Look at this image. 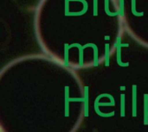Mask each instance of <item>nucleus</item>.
I'll return each instance as SVG.
<instances>
[{
	"instance_id": "obj_2",
	"label": "nucleus",
	"mask_w": 148,
	"mask_h": 132,
	"mask_svg": "<svg viewBox=\"0 0 148 132\" xmlns=\"http://www.w3.org/2000/svg\"><path fill=\"white\" fill-rule=\"evenodd\" d=\"M144 97H145V122L144 124L148 125V95L145 94Z\"/></svg>"
},
{
	"instance_id": "obj_8",
	"label": "nucleus",
	"mask_w": 148,
	"mask_h": 132,
	"mask_svg": "<svg viewBox=\"0 0 148 132\" xmlns=\"http://www.w3.org/2000/svg\"><path fill=\"white\" fill-rule=\"evenodd\" d=\"M108 47H109L108 44H107V45H106V48H107V52H106V56H107L106 65H107V66H108Z\"/></svg>"
},
{
	"instance_id": "obj_5",
	"label": "nucleus",
	"mask_w": 148,
	"mask_h": 132,
	"mask_svg": "<svg viewBox=\"0 0 148 132\" xmlns=\"http://www.w3.org/2000/svg\"><path fill=\"white\" fill-rule=\"evenodd\" d=\"M125 95L121 94V117L125 116V105H124V101H125Z\"/></svg>"
},
{
	"instance_id": "obj_4",
	"label": "nucleus",
	"mask_w": 148,
	"mask_h": 132,
	"mask_svg": "<svg viewBox=\"0 0 148 132\" xmlns=\"http://www.w3.org/2000/svg\"><path fill=\"white\" fill-rule=\"evenodd\" d=\"M121 46H122V45L118 44V54H119V55H118V56H119V57H118V63H119L121 66H122V67L128 66V64H129L128 62H127V63H125V64H124V63H122V62L121 61Z\"/></svg>"
},
{
	"instance_id": "obj_3",
	"label": "nucleus",
	"mask_w": 148,
	"mask_h": 132,
	"mask_svg": "<svg viewBox=\"0 0 148 132\" xmlns=\"http://www.w3.org/2000/svg\"><path fill=\"white\" fill-rule=\"evenodd\" d=\"M134 117L136 116V86H134Z\"/></svg>"
},
{
	"instance_id": "obj_6",
	"label": "nucleus",
	"mask_w": 148,
	"mask_h": 132,
	"mask_svg": "<svg viewBox=\"0 0 148 132\" xmlns=\"http://www.w3.org/2000/svg\"><path fill=\"white\" fill-rule=\"evenodd\" d=\"M85 89H86V93H85V97H86V99H85V116L86 117H88V99H87V98H88V87H85Z\"/></svg>"
},
{
	"instance_id": "obj_7",
	"label": "nucleus",
	"mask_w": 148,
	"mask_h": 132,
	"mask_svg": "<svg viewBox=\"0 0 148 132\" xmlns=\"http://www.w3.org/2000/svg\"><path fill=\"white\" fill-rule=\"evenodd\" d=\"M94 15L95 16H97V2L96 0H95V3H94Z\"/></svg>"
},
{
	"instance_id": "obj_1",
	"label": "nucleus",
	"mask_w": 148,
	"mask_h": 132,
	"mask_svg": "<svg viewBox=\"0 0 148 132\" xmlns=\"http://www.w3.org/2000/svg\"><path fill=\"white\" fill-rule=\"evenodd\" d=\"M66 93H65V96H66V101H65V116L68 117L69 116V102L70 101V99L69 98V86H66Z\"/></svg>"
}]
</instances>
